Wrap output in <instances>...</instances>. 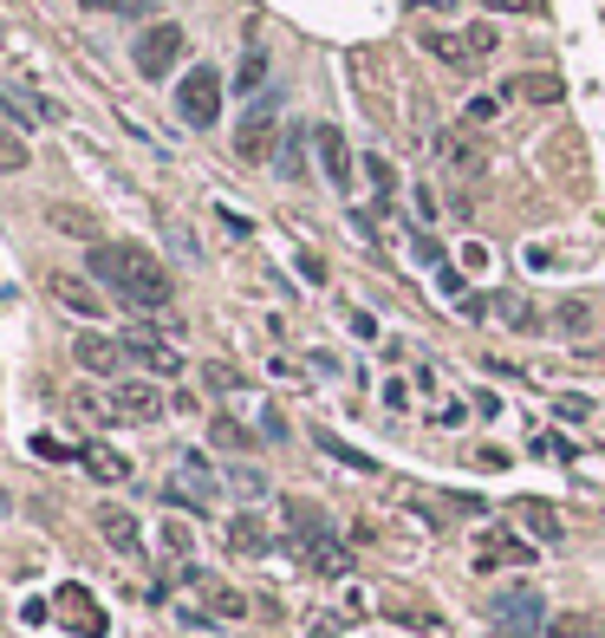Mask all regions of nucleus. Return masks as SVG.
<instances>
[{"label":"nucleus","instance_id":"nucleus-1","mask_svg":"<svg viewBox=\"0 0 605 638\" xmlns=\"http://www.w3.org/2000/svg\"><path fill=\"white\" fill-rule=\"evenodd\" d=\"M91 274L111 286L131 313H163V306L176 300L170 268H163L150 248H137V241H98V248H91Z\"/></svg>","mask_w":605,"mask_h":638},{"label":"nucleus","instance_id":"nucleus-2","mask_svg":"<svg viewBox=\"0 0 605 638\" xmlns=\"http://www.w3.org/2000/svg\"><path fill=\"white\" fill-rule=\"evenodd\" d=\"M280 521H287V541L306 554V567H320V573H345V548L333 541V521L313 508V501H280Z\"/></svg>","mask_w":605,"mask_h":638},{"label":"nucleus","instance_id":"nucleus-3","mask_svg":"<svg viewBox=\"0 0 605 638\" xmlns=\"http://www.w3.org/2000/svg\"><path fill=\"white\" fill-rule=\"evenodd\" d=\"M488 626L501 638H540L547 626V599L534 586H508V593H488Z\"/></svg>","mask_w":605,"mask_h":638},{"label":"nucleus","instance_id":"nucleus-4","mask_svg":"<svg viewBox=\"0 0 605 638\" xmlns=\"http://www.w3.org/2000/svg\"><path fill=\"white\" fill-rule=\"evenodd\" d=\"M176 118L196 125V131H208V125L222 118V72H215V66H190L183 78H176Z\"/></svg>","mask_w":605,"mask_h":638},{"label":"nucleus","instance_id":"nucleus-5","mask_svg":"<svg viewBox=\"0 0 605 638\" xmlns=\"http://www.w3.org/2000/svg\"><path fill=\"white\" fill-rule=\"evenodd\" d=\"M183 53H190V33H183L176 20H156V26H143V40L131 46V60H137V72H143V78H170Z\"/></svg>","mask_w":605,"mask_h":638},{"label":"nucleus","instance_id":"nucleus-6","mask_svg":"<svg viewBox=\"0 0 605 638\" xmlns=\"http://www.w3.org/2000/svg\"><path fill=\"white\" fill-rule=\"evenodd\" d=\"M273 138H280V98L261 91V98L248 105V118L235 125V156H241V163H268Z\"/></svg>","mask_w":605,"mask_h":638},{"label":"nucleus","instance_id":"nucleus-7","mask_svg":"<svg viewBox=\"0 0 605 638\" xmlns=\"http://www.w3.org/2000/svg\"><path fill=\"white\" fill-rule=\"evenodd\" d=\"M53 619H60V626H72L78 638H105V632H111L105 606H98V599H91V586H78V580H66V586L53 593Z\"/></svg>","mask_w":605,"mask_h":638},{"label":"nucleus","instance_id":"nucleus-8","mask_svg":"<svg viewBox=\"0 0 605 638\" xmlns=\"http://www.w3.org/2000/svg\"><path fill=\"white\" fill-rule=\"evenodd\" d=\"M111 404H118V424H156V418L170 411V404H163V391H156L150 378H118Z\"/></svg>","mask_w":605,"mask_h":638},{"label":"nucleus","instance_id":"nucleus-9","mask_svg":"<svg viewBox=\"0 0 605 638\" xmlns=\"http://www.w3.org/2000/svg\"><path fill=\"white\" fill-rule=\"evenodd\" d=\"M72 358H78L91 378H125L131 346H118V339H105V333H78V339H72Z\"/></svg>","mask_w":605,"mask_h":638},{"label":"nucleus","instance_id":"nucleus-10","mask_svg":"<svg viewBox=\"0 0 605 638\" xmlns=\"http://www.w3.org/2000/svg\"><path fill=\"white\" fill-rule=\"evenodd\" d=\"M131 358L143 365V371H156V378H176V371H183V353H176V346H163L150 326H137V333H131Z\"/></svg>","mask_w":605,"mask_h":638},{"label":"nucleus","instance_id":"nucleus-11","mask_svg":"<svg viewBox=\"0 0 605 638\" xmlns=\"http://www.w3.org/2000/svg\"><path fill=\"white\" fill-rule=\"evenodd\" d=\"M475 567H482V573H495V567H534V548L495 528V534L482 541V554H475Z\"/></svg>","mask_w":605,"mask_h":638},{"label":"nucleus","instance_id":"nucleus-12","mask_svg":"<svg viewBox=\"0 0 605 638\" xmlns=\"http://www.w3.org/2000/svg\"><path fill=\"white\" fill-rule=\"evenodd\" d=\"M98 534H105V541H111L125 561H137V554H143V528H137L125 508H98Z\"/></svg>","mask_w":605,"mask_h":638},{"label":"nucleus","instance_id":"nucleus-13","mask_svg":"<svg viewBox=\"0 0 605 638\" xmlns=\"http://www.w3.org/2000/svg\"><path fill=\"white\" fill-rule=\"evenodd\" d=\"M313 143H320V163H326L333 190H345V183H352V150H345V131H338V125H320Z\"/></svg>","mask_w":605,"mask_h":638},{"label":"nucleus","instance_id":"nucleus-14","mask_svg":"<svg viewBox=\"0 0 605 638\" xmlns=\"http://www.w3.org/2000/svg\"><path fill=\"white\" fill-rule=\"evenodd\" d=\"M228 548H235V554H248V561H261V554L273 548L268 521H261V515H235V521H228Z\"/></svg>","mask_w":605,"mask_h":638},{"label":"nucleus","instance_id":"nucleus-15","mask_svg":"<svg viewBox=\"0 0 605 638\" xmlns=\"http://www.w3.org/2000/svg\"><path fill=\"white\" fill-rule=\"evenodd\" d=\"M423 53H436L443 66H456V72L482 66V60H475V46H469V33H423Z\"/></svg>","mask_w":605,"mask_h":638},{"label":"nucleus","instance_id":"nucleus-16","mask_svg":"<svg viewBox=\"0 0 605 638\" xmlns=\"http://www.w3.org/2000/svg\"><path fill=\"white\" fill-rule=\"evenodd\" d=\"M436 156H443V163H456L463 176H475V170H482V150H475L469 131H436Z\"/></svg>","mask_w":605,"mask_h":638},{"label":"nucleus","instance_id":"nucleus-17","mask_svg":"<svg viewBox=\"0 0 605 638\" xmlns=\"http://www.w3.org/2000/svg\"><path fill=\"white\" fill-rule=\"evenodd\" d=\"M78 463H85L98 483H125V476H131V456H118V450H105V443H85Z\"/></svg>","mask_w":605,"mask_h":638},{"label":"nucleus","instance_id":"nucleus-18","mask_svg":"<svg viewBox=\"0 0 605 638\" xmlns=\"http://www.w3.org/2000/svg\"><path fill=\"white\" fill-rule=\"evenodd\" d=\"M53 300L72 306V313H85V320H98V313H105V300H98L85 281H72V274H53Z\"/></svg>","mask_w":605,"mask_h":638},{"label":"nucleus","instance_id":"nucleus-19","mask_svg":"<svg viewBox=\"0 0 605 638\" xmlns=\"http://www.w3.org/2000/svg\"><path fill=\"white\" fill-rule=\"evenodd\" d=\"M235 91H241V98L268 91V46H248V60L235 66Z\"/></svg>","mask_w":605,"mask_h":638},{"label":"nucleus","instance_id":"nucleus-20","mask_svg":"<svg viewBox=\"0 0 605 638\" xmlns=\"http://www.w3.org/2000/svg\"><path fill=\"white\" fill-rule=\"evenodd\" d=\"M515 91H521V98H534V105H560V98H566L560 72H521V78H515Z\"/></svg>","mask_w":605,"mask_h":638},{"label":"nucleus","instance_id":"nucleus-21","mask_svg":"<svg viewBox=\"0 0 605 638\" xmlns=\"http://www.w3.org/2000/svg\"><path fill=\"white\" fill-rule=\"evenodd\" d=\"M190 580H196L202 593H208V613H222V619H241V613H248V599H241L235 586H215L208 573H190Z\"/></svg>","mask_w":605,"mask_h":638},{"label":"nucleus","instance_id":"nucleus-22","mask_svg":"<svg viewBox=\"0 0 605 638\" xmlns=\"http://www.w3.org/2000/svg\"><path fill=\"white\" fill-rule=\"evenodd\" d=\"M280 176H287V183H306V131H287V138H280Z\"/></svg>","mask_w":605,"mask_h":638},{"label":"nucleus","instance_id":"nucleus-23","mask_svg":"<svg viewBox=\"0 0 605 638\" xmlns=\"http://www.w3.org/2000/svg\"><path fill=\"white\" fill-rule=\"evenodd\" d=\"M26 156H33V150H26V131H20V125H0V170H26Z\"/></svg>","mask_w":605,"mask_h":638},{"label":"nucleus","instance_id":"nucleus-24","mask_svg":"<svg viewBox=\"0 0 605 638\" xmlns=\"http://www.w3.org/2000/svg\"><path fill=\"white\" fill-rule=\"evenodd\" d=\"M72 411H78V418H91V424H118V404H111V398H98V391H72Z\"/></svg>","mask_w":605,"mask_h":638},{"label":"nucleus","instance_id":"nucleus-25","mask_svg":"<svg viewBox=\"0 0 605 638\" xmlns=\"http://www.w3.org/2000/svg\"><path fill=\"white\" fill-rule=\"evenodd\" d=\"M521 521H528V528H534L540 541H560V515H553V508H547V501H521Z\"/></svg>","mask_w":605,"mask_h":638},{"label":"nucleus","instance_id":"nucleus-26","mask_svg":"<svg viewBox=\"0 0 605 638\" xmlns=\"http://www.w3.org/2000/svg\"><path fill=\"white\" fill-rule=\"evenodd\" d=\"M320 450H326V456H338V463H345V469H365V476H371V469H378V463H371V456H358V450H352V443H338L333 430H320Z\"/></svg>","mask_w":605,"mask_h":638},{"label":"nucleus","instance_id":"nucleus-27","mask_svg":"<svg viewBox=\"0 0 605 638\" xmlns=\"http://www.w3.org/2000/svg\"><path fill=\"white\" fill-rule=\"evenodd\" d=\"M208 436H215V450H255V436L235 424V418H215V430H208Z\"/></svg>","mask_w":605,"mask_h":638},{"label":"nucleus","instance_id":"nucleus-28","mask_svg":"<svg viewBox=\"0 0 605 638\" xmlns=\"http://www.w3.org/2000/svg\"><path fill=\"white\" fill-rule=\"evenodd\" d=\"M365 176L378 183V203H385V196L398 190V170H391V156H385V150H378V156H365Z\"/></svg>","mask_w":605,"mask_h":638},{"label":"nucleus","instance_id":"nucleus-29","mask_svg":"<svg viewBox=\"0 0 605 638\" xmlns=\"http://www.w3.org/2000/svg\"><path fill=\"white\" fill-rule=\"evenodd\" d=\"M33 456H46V463H72L78 450H66L60 436H33Z\"/></svg>","mask_w":605,"mask_h":638},{"label":"nucleus","instance_id":"nucleus-30","mask_svg":"<svg viewBox=\"0 0 605 638\" xmlns=\"http://www.w3.org/2000/svg\"><path fill=\"white\" fill-rule=\"evenodd\" d=\"M553 320H560L566 333H580V326H586V300H560V313H553Z\"/></svg>","mask_w":605,"mask_h":638},{"label":"nucleus","instance_id":"nucleus-31","mask_svg":"<svg viewBox=\"0 0 605 638\" xmlns=\"http://www.w3.org/2000/svg\"><path fill=\"white\" fill-rule=\"evenodd\" d=\"M488 13H547V0H482Z\"/></svg>","mask_w":605,"mask_h":638},{"label":"nucleus","instance_id":"nucleus-32","mask_svg":"<svg viewBox=\"0 0 605 638\" xmlns=\"http://www.w3.org/2000/svg\"><path fill=\"white\" fill-rule=\"evenodd\" d=\"M495 118H501V98H495V91H488V98H475V105H469V125H495Z\"/></svg>","mask_w":605,"mask_h":638},{"label":"nucleus","instance_id":"nucleus-33","mask_svg":"<svg viewBox=\"0 0 605 638\" xmlns=\"http://www.w3.org/2000/svg\"><path fill=\"white\" fill-rule=\"evenodd\" d=\"M202 378H208V385H215V391H235V385H241V371H235V365H208V371H202Z\"/></svg>","mask_w":605,"mask_h":638},{"label":"nucleus","instance_id":"nucleus-34","mask_svg":"<svg viewBox=\"0 0 605 638\" xmlns=\"http://www.w3.org/2000/svg\"><path fill=\"white\" fill-rule=\"evenodd\" d=\"M553 632H560V638H586V632H599V626H593V619H553Z\"/></svg>","mask_w":605,"mask_h":638},{"label":"nucleus","instance_id":"nucleus-35","mask_svg":"<svg viewBox=\"0 0 605 638\" xmlns=\"http://www.w3.org/2000/svg\"><path fill=\"white\" fill-rule=\"evenodd\" d=\"M235 489H241V496H268V483H261L255 469H235Z\"/></svg>","mask_w":605,"mask_h":638},{"label":"nucleus","instance_id":"nucleus-36","mask_svg":"<svg viewBox=\"0 0 605 638\" xmlns=\"http://www.w3.org/2000/svg\"><path fill=\"white\" fill-rule=\"evenodd\" d=\"M586 411H593V404H586V398H560V418H566V424H580V418H586Z\"/></svg>","mask_w":605,"mask_h":638},{"label":"nucleus","instance_id":"nucleus-37","mask_svg":"<svg viewBox=\"0 0 605 638\" xmlns=\"http://www.w3.org/2000/svg\"><path fill=\"white\" fill-rule=\"evenodd\" d=\"M118 7H125V13H150V7H156V0H118Z\"/></svg>","mask_w":605,"mask_h":638},{"label":"nucleus","instance_id":"nucleus-38","mask_svg":"<svg viewBox=\"0 0 605 638\" xmlns=\"http://www.w3.org/2000/svg\"><path fill=\"white\" fill-rule=\"evenodd\" d=\"M417 7H443V13H450V7H463V0H417Z\"/></svg>","mask_w":605,"mask_h":638},{"label":"nucleus","instance_id":"nucleus-39","mask_svg":"<svg viewBox=\"0 0 605 638\" xmlns=\"http://www.w3.org/2000/svg\"><path fill=\"white\" fill-rule=\"evenodd\" d=\"M78 7H118V0H78Z\"/></svg>","mask_w":605,"mask_h":638}]
</instances>
